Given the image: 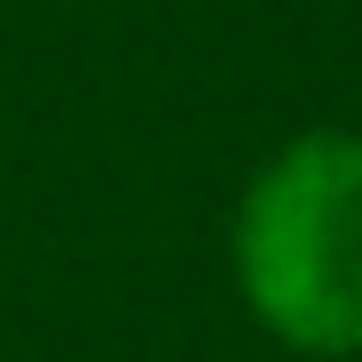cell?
Returning a JSON list of instances; mask_svg holds the SVG:
<instances>
[{
	"label": "cell",
	"instance_id": "cell-1",
	"mask_svg": "<svg viewBox=\"0 0 362 362\" xmlns=\"http://www.w3.org/2000/svg\"><path fill=\"white\" fill-rule=\"evenodd\" d=\"M242 290L290 346L362 354V137H306L258 177Z\"/></svg>",
	"mask_w": 362,
	"mask_h": 362
}]
</instances>
